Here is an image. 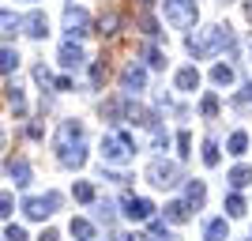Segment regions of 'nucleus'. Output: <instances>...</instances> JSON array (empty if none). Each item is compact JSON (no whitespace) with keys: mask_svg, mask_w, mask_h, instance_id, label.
Here are the masks:
<instances>
[{"mask_svg":"<svg viewBox=\"0 0 252 241\" xmlns=\"http://www.w3.org/2000/svg\"><path fill=\"white\" fill-rule=\"evenodd\" d=\"M57 151H61V162H64V166H83V162H87V151H83V125L64 121L61 132H57Z\"/></svg>","mask_w":252,"mask_h":241,"instance_id":"nucleus-1","label":"nucleus"},{"mask_svg":"<svg viewBox=\"0 0 252 241\" xmlns=\"http://www.w3.org/2000/svg\"><path fill=\"white\" fill-rule=\"evenodd\" d=\"M57 207H61V192H49V196H31V200H23V215H27V219H34V222L49 219Z\"/></svg>","mask_w":252,"mask_h":241,"instance_id":"nucleus-2","label":"nucleus"},{"mask_svg":"<svg viewBox=\"0 0 252 241\" xmlns=\"http://www.w3.org/2000/svg\"><path fill=\"white\" fill-rule=\"evenodd\" d=\"M128 155H132V139H128V136L109 132V136L102 139V158H105V162H128Z\"/></svg>","mask_w":252,"mask_h":241,"instance_id":"nucleus-3","label":"nucleus"},{"mask_svg":"<svg viewBox=\"0 0 252 241\" xmlns=\"http://www.w3.org/2000/svg\"><path fill=\"white\" fill-rule=\"evenodd\" d=\"M166 19L173 27H192L196 23V4L192 0H166Z\"/></svg>","mask_w":252,"mask_h":241,"instance_id":"nucleus-4","label":"nucleus"},{"mask_svg":"<svg viewBox=\"0 0 252 241\" xmlns=\"http://www.w3.org/2000/svg\"><path fill=\"white\" fill-rule=\"evenodd\" d=\"M64 31L72 34V38H83V34H91V15H87L83 8L68 4V8H64Z\"/></svg>","mask_w":252,"mask_h":241,"instance_id":"nucleus-5","label":"nucleus"},{"mask_svg":"<svg viewBox=\"0 0 252 241\" xmlns=\"http://www.w3.org/2000/svg\"><path fill=\"white\" fill-rule=\"evenodd\" d=\"M147 177L155 181L158 189H166V185H177V170H173V166H162V162H158V166H151V170H147Z\"/></svg>","mask_w":252,"mask_h":241,"instance_id":"nucleus-6","label":"nucleus"},{"mask_svg":"<svg viewBox=\"0 0 252 241\" xmlns=\"http://www.w3.org/2000/svg\"><path fill=\"white\" fill-rule=\"evenodd\" d=\"M23 27H27V34H31V38H45V31H49V19H45L42 11H31V15L23 19Z\"/></svg>","mask_w":252,"mask_h":241,"instance_id":"nucleus-7","label":"nucleus"},{"mask_svg":"<svg viewBox=\"0 0 252 241\" xmlns=\"http://www.w3.org/2000/svg\"><path fill=\"white\" fill-rule=\"evenodd\" d=\"M83 61H87V57H83L79 45H72V42L61 45V64H64V68H83Z\"/></svg>","mask_w":252,"mask_h":241,"instance_id":"nucleus-8","label":"nucleus"},{"mask_svg":"<svg viewBox=\"0 0 252 241\" xmlns=\"http://www.w3.org/2000/svg\"><path fill=\"white\" fill-rule=\"evenodd\" d=\"M8 173H11V181H15V185H31V166H27V158H11L8 162Z\"/></svg>","mask_w":252,"mask_h":241,"instance_id":"nucleus-9","label":"nucleus"},{"mask_svg":"<svg viewBox=\"0 0 252 241\" xmlns=\"http://www.w3.org/2000/svg\"><path fill=\"white\" fill-rule=\"evenodd\" d=\"M19 27H23L19 15H11V11L0 8V38H15V31H19Z\"/></svg>","mask_w":252,"mask_h":241,"instance_id":"nucleus-10","label":"nucleus"},{"mask_svg":"<svg viewBox=\"0 0 252 241\" xmlns=\"http://www.w3.org/2000/svg\"><path fill=\"white\" fill-rule=\"evenodd\" d=\"M143 83H147V75L139 72L136 64H132V68H125V91H143Z\"/></svg>","mask_w":252,"mask_h":241,"instance_id":"nucleus-11","label":"nucleus"},{"mask_svg":"<svg viewBox=\"0 0 252 241\" xmlns=\"http://www.w3.org/2000/svg\"><path fill=\"white\" fill-rule=\"evenodd\" d=\"M19 68V53L15 49H0V75H8Z\"/></svg>","mask_w":252,"mask_h":241,"instance_id":"nucleus-12","label":"nucleus"},{"mask_svg":"<svg viewBox=\"0 0 252 241\" xmlns=\"http://www.w3.org/2000/svg\"><path fill=\"white\" fill-rule=\"evenodd\" d=\"M125 211L132 215V219H147V215H151V204H147V200H125Z\"/></svg>","mask_w":252,"mask_h":241,"instance_id":"nucleus-13","label":"nucleus"},{"mask_svg":"<svg viewBox=\"0 0 252 241\" xmlns=\"http://www.w3.org/2000/svg\"><path fill=\"white\" fill-rule=\"evenodd\" d=\"M72 234L79 241H94V230H91V222H87V219H72Z\"/></svg>","mask_w":252,"mask_h":241,"instance_id":"nucleus-14","label":"nucleus"},{"mask_svg":"<svg viewBox=\"0 0 252 241\" xmlns=\"http://www.w3.org/2000/svg\"><path fill=\"white\" fill-rule=\"evenodd\" d=\"M196 83H200V75H196V68H185V72L177 75V87H181V91H192Z\"/></svg>","mask_w":252,"mask_h":241,"instance_id":"nucleus-15","label":"nucleus"},{"mask_svg":"<svg viewBox=\"0 0 252 241\" xmlns=\"http://www.w3.org/2000/svg\"><path fill=\"white\" fill-rule=\"evenodd\" d=\"M222 234H226V222H222V219L207 222V241H222Z\"/></svg>","mask_w":252,"mask_h":241,"instance_id":"nucleus-16","label":"nucleus"},{"mask_svg":"<svg viewBox=\"0 0 252 241\" xmlns=\"http://www.w3.org/2000/svg\"><path fill=\"white\" fill-rule=\"evenodd\" d=\"M8 102H11V109H15V113H23V109H27V102H23V91H19V87H11V91H8Z\"/></svg>","mask_w":252,"mask_h":241,"instance_id":"nucleus-17","label":"nucleus"},{"mask_svg":"<svg viewBox=\"0 0 252 241\" xmlns=\"http://www.w3.org/2000/svg\"><path fill=\"white\" fill-rule=\"evenodd\" d=\"M249 177H252V173H249V170H245V166H237V170H233V173H230L233 189H241V185H249Z\"/></svg>","mask_w":252,"mask_h":241,"instance_id":"nucleus-18","label":"nucleus"},{"mask_svg":"<svg viewBox=\"0 0 252 241\" xmlns=\"http://www.w3.org/2000/svg\"><path fill=\"white\" fill-rule=\"evenodd\" d=\"M75 200H83V204H91V200H94V189H91L87 181H79V185H75Z\"/></svg>","mask_w":252,"mask_h":241,"instance_id":"nucleus-19","label":"nucleus"},{"mask_svg":"<svg viewBox=\"0 0 252 241\" xmlns=\"http://www.w3.org/2000/svg\"><path fill=\"white\" fill-rule=\"evenodd\" d=\"M245 143H249V139H245V132H233V136H230V151H233V155H241Z\"/></svg>","mask_w":252,"mask_h":241,"instance_id":"nucleus-20","label":"nucleus"},{"mask_svg":"<svg viewBox=\"0 0 252 241\" xmlns=\"http://www.w3.org/2000/svg\"><path fill=\"white\" fill-rule=\"evenodd\" d=\"M226 211H230V215H241V211H245V200L241 196H230V200H226Z\"/></svg>","mask_w":252,"mask_h":241,"instance_id":"nucleus-21","label":"nucleus"},{"mask_svg":"<svg viewBox=\"0 0 252 241\" xmlns=\"http://www.w3.org/2000/svg\"><path fill=\"white\" fill-rule=\"evenodd\" d=\"M4 241H27V230H23V226H8Z\"/></svg>","mask_w":252,"mask_h":241,"instance_id":"nucleus-22","label":"nucleus"},{"mask_svg":"<svg viewBox=\"0 0 252 241\" xmlns=\"http://www.w3.org/2000/svg\"><path fill=\"white\" fill-rule=\"evenodd\" d=\"M11 204H15L11 192H0V215H11Z\"/></svg>","mask_w":252,"mask_h":241,"instance_id":"nucleus-23","label":"nucleus"},{"mask_svg":"<svg viewBox=\"0 0 252 241\" xmlns=\"http://www.w3.org/2000/svg\"><path fill=\"white\" fill-rule=\"evenodd\" d=\"M34 79H38L42 87H49V83H53V75L45 72V64H42V68H34Z\"/></svg>","mask_w":252,"mask_h":241,"instance_id":"nucleus-24","label":"nucleus"},{"mask_svg":"<svg viewBox=\"0 0 252 241\" xmlns=\"http://www.w3.org/2000/svg\"><path fill=\"white\" fill-rule=\"evenodd\" d=\"M215 79H219V83H230V79H233V72H230V68H222V64H219V68H215Z\"/></svg>","mask_w":252,"mask_h":241,"instance_id":"nucleus-25","label":"nucleus"},{"mask_svg":"<svg viewBox=\"0 0 252 241\" xmlns=\"http://www.w3.org/2000/svg\"><path fill=\"white\" fill-rule=\"evenodd\" d=\"M113 27H117V15H105L102 19V34H113Z\"/></svg>","mask_w":252,"mask_h":241,"instance_id":"nucleus-26","label":"nucleus"},{"mask_svg":"<svg viewBox=\"0 0 252 241\" xmlns=\"http://www.w3.org/2000/svg\"><path fill=\"white\" fill-rule=\"evenodd\" d=\"M38 241H61V238H57V234H53V230H45V234H42V238H38Z\"/></svg>","mask_w":252,"mask_h":241,"instance_id":"nucleus-27","label":"nucleus"},{"mask_svg":"<svg viewBox=\"0 0 252 241\" xmlns=\"http://www.w3.org/2000/svg\"><path fill=\"white\" fill-rule=\"evenodd\" d=\"M0 147H4V128H0Z\"/></svg>","mask_w":252,"mask_h":241,"instance_id":"nucleus-28","label":"nucleus"},{"mask_svg":"<svg viewBox=\"0 0 252 241\" xmlns=\"http://www.w3.org/2000/svg\"><path fill=\"white\" fill-rule=\"evenodd\" d=\"M249 15H252V4H249Z\"/></svg>","mask_w":252,"mask_h":241,"instance_id":"nucleus-29","label":"nucleus"}]
</instances>
